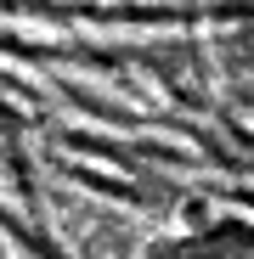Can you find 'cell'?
I'll return each instance as SVG.
<instances>
[{
	"instance_id": "obj_1",
	"label": "cell",
	"mask_w": 254,
	"mask_h": 259,
	"mask_svg": "<svg viewBox=\"0 0 254 259\" xmlns=\"http://www.w3.org/2000/svg\"><path fill=\"white\" fill-rule=\"evenodd\" d=\"M209 226H215V203H209V197H187V203L175 208V231L198 237V231H209Z\"/></svg>"
}]
</instances>
